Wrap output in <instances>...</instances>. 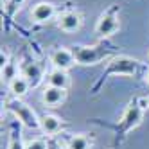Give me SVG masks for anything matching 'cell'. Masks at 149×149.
Listing matches in <instances>:
<instances>
[{
    "mask_svg": "<svg viewBox=\"0 0 149 149\" xmlns=\"http://www.w3.org/2000/svg\"><path fill=\"white\" fill-rule=\"evenodd\" d=\"M45 81H47L49 86H56V88L68 90V86H70V76H68V72L67 70H59V68H52L47 74Z\"/></svg>",
    "mask_w": 149,
    "mask_h": 149,
    "instance_id": "12",
    "label": "cell"
},
{
    "mask_svg": "<svg viewBox=\"0 0 149 149\" xmlns=\"http://www.w3.org/2000/svg\"><path fill=\"white\" fill-rule=\"evenodd\" d=\"M40 130L43 131L47 136H54V135L61 133L63 120L54 113H45V115L40 117Z\"/></svg>",
    "mask_w": 149,
    "mask_h": 149,
    "instance_id": "11",
    "label": "cell"
},
{
    "mask_svg": "<svg viewBox=\"0 0 149 149\" xmlns=\"http://www.w3.org/2000/svg\"><path fill=\"white\" fill-rule=\"evenodd\" d=\"M119 13H120V7L113 4L110 6L106 11L99 16V20L95 22V27H93V33L97 38H110L113 36L117 31L120 29V18H119Z\"/></svg>",
    "mask_w": 149,
    "mask_h": 149,
    "instance_id": "4",
    "label": "cell"
},
{
    "mask_svg": "<svg viewBox=\"0 0 149 149\" xmlns=\"http://www.w3.org/2000/svg\"><path fill=\"white\" fill-rule=\"evenodd\" d=\"M25 2V0H6V7H7V13L13 15L15 11H18L20 7H22V4Z\"/></svg>",
    "mask_w": 149,
    "mask_h": 149,
    "instance_id": "17",
    "label": "cell"
},
{
    "mask_svg": "<svg viewBox=\"0 0 149 149\" xmlns=\"http://www.w3.org/2000/svg\"><path fill=\"white\" fill-rule=\"evenodd\" d=\"M67 99V90L65 88H56V86H47L41 92V102L47 108H58L65 102Z\"/></svg>",
    "mask_w": 149,
    "mask_h": 149,
    "instance_id": "10",
    "label": "cell"
},
{
    "mask_svg": "<svg viewBox=\"0 0 149 149\" xmlns=\"http://www.w3.org/2000/svg\"><path fill=\"white\" fill-rule=\"evenodd\" d=\"M56 11L58 9H56L54 4L43 0V2H38L31 7V20L36 22V24H47L56 16Z\"/></svg>",
    "mask_w": 149,
    "mask_h": 149,
    "instance_id": "8",
    "label": "cell"
},
{
    "mask_svg": "<svg viewBox=\"0 0 149 149\" xmlns=\"http://www.w3.org/2000/svg\"><path fill=\"white\" fill-rule=\"evenodd\" d=\"M144 81L149 84V67H146V70H144Z\"/></svg>",
    "mask_w": 149,
    "mask_h": 149,
    "instance_id": "19",
    "label": "cell"
},
{
    "mask_svg": "<svg viewBox=\"0 0 149 149\" xmlns=\"http://www.w3.org/2000/svg\"><path fill=\"white\" fill-rule=\"evenodd\" d=\"M20 76H24L29 83H31V88H36L40 86V83L43 81L47 76H45V70L43 67L40 65L38 61L31 59V58H25L20 61Z\"/></svg>",
    "mask_w": 149,
    "mask_h": 149,
    "instance_id": "5",
    "label": "cell"
},
{
    "mask_svg": "<svg viewBox=\"0 0 149 149\" xmlns=\"http://www.w3.org/2000/svg\"><path fill=\"white\" fill-rule=\"evenodd\" d=\"M11 135H13V136H11V140H9L7 149H25V144H22V138H20V131H18V133L13 131Z\"/></svg>",
    "mask_w": 149,
    "mask_h": 149,
    "instance_id": "16",
    "label": "cell"
},
{
    "mask_svg": "<svg viewBox=\"0 0 149 149\" xmlns=\"http://www.w3.org/2000/svg\"><path fill=\"white\" fill-rule=\"evenodd\" d=\"M83 25V15L77 9H68L58 16V27L63 33H76Z\"/></svg>",
    "mask_w": 149,
    "mask_h": 149,
    "instance_id": "7",
    "label": "cell"
},
{
    "mask_svg": "<svg viewBox=\"0 0 149 149\" xmlns=\"http://www.w3.org/2000/svg\"><path fill=\"white\" fill-rule=\"evenodd\" d=\"M142 117H144V106L138 102V101H131L130 104H127L124 115H122L120 126L127 131V130H131V127H135L138 122H140Z\"/></svg>",
    "mask_w": 149,
    "mask_h": 149,
    "instance_id": "9",
    "label": "cell"
},
{
    "mask_svg": "<svg viewBox=\"0 0 149 149\" xmlns=\"http://www.w3.org/2000/svg\"><path fill=\"white\" fill-rule=\"evenodd\" d=\"M144 68V65L138 59L130 56H115L108 61V67L102 72L101 81L108 79L110 76H135Z\"/></svg>",
    "mask_w": 149,
    "mask_h": 149,
    "instance_id": "3",
    "label": "cell"
},
{
    "mask_svg": "<svg viewBox=\"0 0 149 149\" xmlns=\"http://www.w3.org/2000/svg\"><path fill=\"white\" fill-rule=\"evenodd\" d=\"M7 88H9V93H11L13 97L22 99V97H25V95H27V92L31 88V83L24 76H16L11 83L7 84Z\"/></svg>",
    "mask_w": 149,
    "mask_h": 149,
    "instance_id": "13",
    "label": "cell"
},
{
    "mask_svg": "<svg viewBox=\"0 0 149 149\" xmlns=\"http://www.w3.org/2000/svg\"><path fill=\"white\" fill-rule=\"evenodd\" d=\"M49 61L52 68H59V70H70L74 65H77L76 56L72 52V47H56L54 50H50Z\"/></svg>",
    "mask_w": 149,
    "mask_h": 149,
    "instance_id": "6",
    "label": "cell"
},
{
    "mask_svg": "<svg viewBox=\"0 0 149 149\" xmlns=\"http://www.w3.org/2000/svg\"><path fill=\"white\" fill-rule=\"evenodd\" d=\"M144 108H149V95L144 99Z\"/></svg>",
    "mask_w": 149,
    "mask_h": 149,
    "instance_id": "20",
    "label": "cell"
},
{
    "mask_svg": "<svg viewBox=\"0 0 149 149\" xmlns=\"http://www.w3.org/2000/svg\"><path fill=\"white\" fill-rule=\"evenodd\" d=\"M147 58H149V52H147Z\"/></svg>",
    "mask_w": 149,
    "mask_h": 149,
    "instance_id": "21",
    "label": "cell"
},
{
    "mask_svg": "<svg viewBox=\"0 0 149 149\" xmlns=\"http://www.w3.org/2000/svg\"><path fill=\"white\" fill-rule=\"evenodd\" d=\"M25 149H49V144L43 138H33L25 142Z\"/></svg>",
    "mask_w": 149,
    "mask_h": 149,
    "instance_id": "15",
    "label": "cell"
},
{
    "mask_svg": "<svg viewBox=\"0 0 149 149\" xmlns=\"http://www.w3.org/2000/svg\"><path fill=\"white\" fill-rule=\"evenodd\" d=\"M9 61H11V54H9V50L4 47V49H2V52H0V67L4 68Z\"/></svg>",
    "mask_w": 149,
    "mask_h": 149,
    "instance_id": "18",
    "label": "cell"
},
{
    "mask_svg": "<svg viewBox=\"0 0 149 149\" xmlns=\"http://www.w3.org/2000/svg\"><path fill=\"white\" fill-rule=\"evenodd\" d=\"M6 110L11 113L20 124H24L25 127H29V130H40V117L22 99H16V97L7 99L6 101Z\"/></svg>",
    "mask_w": 149,
    "mask_h": 149,
    "instance_id": "2",
    "label": "cell"
},
{
    "mask_svg": "<svg viewBox=\"0 0 149 149\" xmlns=\"http://www.w3.org/2000/svg\"><path fill=\"white\" fill-rule=\"evenodd\" d=\"M65 149H90V138L84 135H74L65 144Z\"/></svg>",
    "mask_w": 149,
    "mask_h": 149,
    "instance_id": "14",
    "label": "cell"
},
{
    "mask_svg": "<svg viewBox=\"0 0 149 149\" xmlns=\"http://www.w3.org/2000/svg\"><path fill=\"white\" fill-rule=\"evenodd\" d=\"M72 52L76 56L77 65H99L104 59H108L113 54V47L108 43H97V45H74Z\"/></svg>",
    "mask_w": 149,
    "mask_h": 149,
    "instance_id": "1",
    "label": "cell"
}]
</instances>
